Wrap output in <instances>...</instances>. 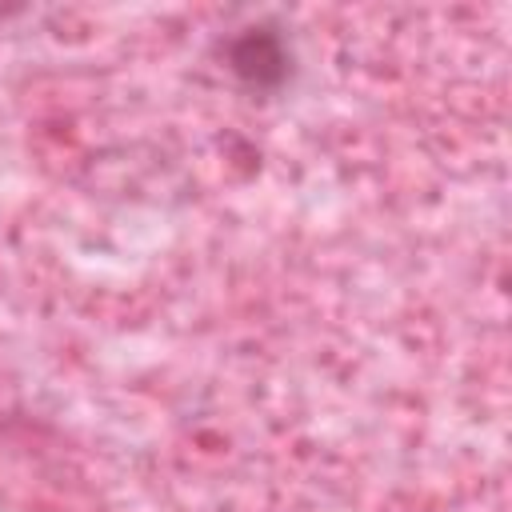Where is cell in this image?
<instances>
[{
  "instance_id": "6da1fadb",
  "label": "cell",
  "mask_w": 512,
  "mask_h": 512,
  "mask_svg": "<svg viewBox=\"0 0 512 512\" xmlns=\"http://www.w3.org/2000/svg\"><path fill=\"white\" fill-rule=\"evenodd\" d=\"M220 56H224V68L236 76V84L252 92H280L292 76V44L272 24L236 28L224 40Z\"/></svg>"
}]
</instances>
